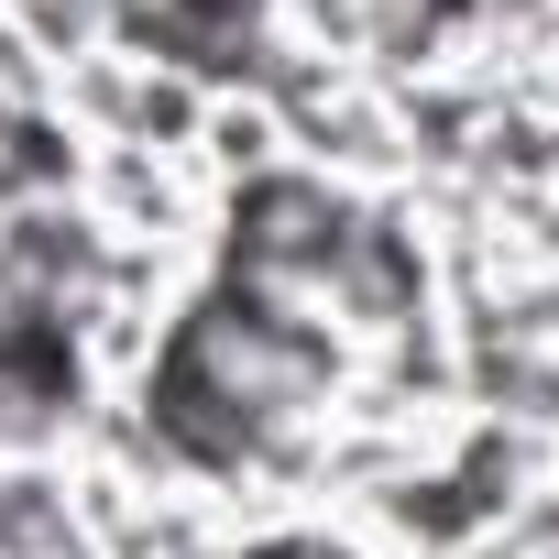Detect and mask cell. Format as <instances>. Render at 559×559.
Wrapping results in <instances>:
<instances>
[{
	"instance_id": "1",
	"label": "cell",
	"mask_w": 559,
	"mask_h": 559,
	"mask_svg": "<svg viewBox=\"0 0 559 559\" xmlns=\"http://www.w3.org/2000/svg\"><path fill=\"white\" fill-rule=\"evenodd\" d=\"M263 559H341V548H263Z\"/></svg>"
}]
</instances>
